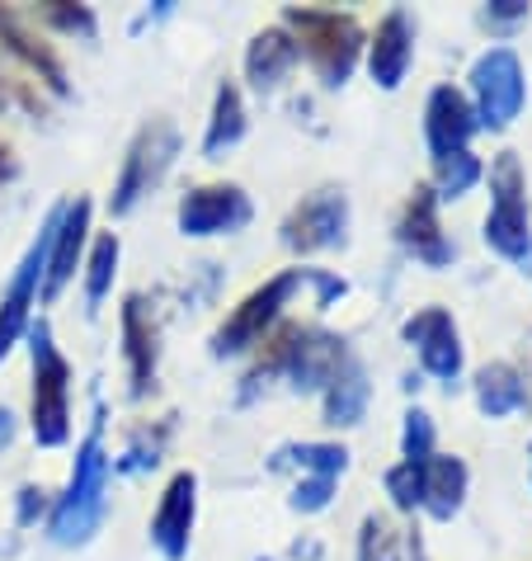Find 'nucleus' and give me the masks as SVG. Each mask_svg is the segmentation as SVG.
I'll list each match as a JSON object with an SVG mask.
<instances>
[{
    "label": "nucleus",
    "mask_w": 532,
    "mask_h": 561,
    "mask_svg": "<svg viewBox=\"0 0 532 561\" xmlns=\"http://www.w3.org/2000/svg\"><path fill=\"white\" fill-rule=\"evenodd\" d=\"M433 415L429 411H419V407H410L405 411V430H401V454H405V462H429L433 458Z\"/></svg>",
    "instance_id": "obj_31"
},
{
    "label": "nucleus",
    "mask_w": 532,
    "mask_h": 561,
    "mask_svg": "<svg viewBox=\"0 0 532 561\" xmlns=\"http://www.w3.org/2000/svg\"><path fill=\"white\" fill-rule=\"evenodd\" d=\"M396 241L419 264H429V270H448L452 255H458L452 241L443 237V222H438V194L429 190V184H415V194L405 198L401 222H396Z\"/></svg>",
    "instance_id": "obj_13"
},
{
    "label": "nucleus",
    "mask_w": 532,
    "mask_h": 561,
    "mask_svg": "<svg viewBox=\"0 0 532 561\" xmlns=\"http://www.w3.org/2000/svg\"><path fill=\"white\" fill-rule=\"evenodd\" d=\"M48 510V491L43 486H20V524H34Z\"/></svg>",
    "instance_id": "obj_36"
},
{
    "label": "nucleus",
    "mask_w": 532,
    "mask_h": 561,
    "mask_svg": "<svg viewBox=\"0 0 532 561\" xmlns=\"http://www.w3.org/2000/svg\"><path fill=\"white\" fill-rule=\"evenodd\" d=\"M104 486H108V454H104V415H95V425L76 448L71 481L61 491V501L53 505L48 534L61 548H81L95 538V528L104 519Z\"/></svg>",
    "instance_id": "obj_1"
},
{
    "label": "nucleus",
    "mask_w": 532,
    "mask_h": 561,
    "mask_svg": "<svg viewBox=\"0 0 532 561\" xmlns=\"http://www.w3.org/2000/svg\"><path fill=\"white\" fill-rule=\"evenodd\" d=\"M344 237H349V198H344V190L307 194L284 222V245L292 255L331 251V245H344Z\"/></svg>",
    "instance_id": "obj_9"
},
{
    "label": "nucleus",
    "mask_w": 532,
    "mask_h": 561,
    "mask_svg": "<svg viewBox=\"0 0 532 561\" xmlns=\"http://www.w3.org/2000/svg\"><path fill=\"white\" fill-rule=\"evenodd\" d=\"M0 48L20 57L24 67L34 71L48 90H57V95H67V67H61L57 48H53V43L43 38V34H34L24 14H20V10H10V5H0Z\"/></svg>",
    "instance_id": "obj_18"
},
{
    "label": "nucleus",
    "mask_w": 532,
    "mask_h": 561,
    "mask_svg": "<svg viewBox=\"0 0 532 561\" xmlns=\"http://www.w3.org/2000/svg\"><path fill=\"white\" fill-rule=\"evenodd\" d=\"M123 358H128L132 397H147L155 387V364H161V331H155V317L142 293L123 302Z\"/></svg>",
    "instance_id": "obj_17"
},
{
    "label": "nucleus",
    "mask_w": 532,
    "mask_h": 561,
    "mask_svg": "<svg viewBox=\"0 0 532 561\" xmlns=\"http://www.w3.org/2000/svg\"><path fill=\"white\" fill-rule=\"evenodd\" d=\"M5 180H14V156H10V147L0 142V184Z\"/></svg>",
    "instance_id": "obj_40"
},
{
    "label": "nucleus",
    "mask_w": 532,
    "mask_h": 561,
    "mask_svg": "<svg viewBox=\"0 0 532 561\" xmlns=\"http://www.w3.org/2000/svg\"><path fill=\"white\" fill-rule=\"evenodd\" d=\"M118 255H123L118 237H114V231H100L95 245H90V260H85V307H90V311H95V307L108 298V288H114Z\"/></svg>",
    "instance_id": "obj_27"
},
{
    "label": "nucleus",
    "mask_w": 532,
    "mask_h": 561,
    "mask_svg": "<svg viewBox=\"0 0 532 561\" xmlns=\"http://www.w3.org/2000/svg\"><path fill=\"white\" fill-rule=\"evenodd\" d=\"M34 345V401H28V425L43 448H61L71 439V364L61 358L53 325H28Z\"/></svg>",
    "instance_id": "obj_3"
},
{
    "label": "nucleus",
    "mask_w": 532,
    "mask_h": 561,
    "mask_svg": "<svg viewBox=\"0 0 532 561\" xmlns=\"http://www.w3.org/2000/svg\"><path fill=\"white\" fill-rule=\"evenodd\" d=\"M476 128H481L476 108H472V100H466L462 90L438 85L433 95H429V104H425V142L433 151V161L466 151V142H472Z\"/></svg>",
    "instance_id": "obj_16"
},
{
    "label": "nucleus",
    "mask_w": 532,
    "mask_h": 561,
    "mask_svg": "<svg viewBox=\"0 0 532 561\" xmlns=\"http://www.w3.org/2000/svg\"><path fill=\"white\" fill-rule=\"evenodd\" d=\"M10 439H14V411L0 407V448H10Z\"/></svg>",
    "instance_id": "obj_38"
},
{
    "label": "nucleus",
    "mask_w": 532,
    "mask_h": 561,
    "mask_svg": "<svg viewBox=\"0 0 532 561\" xmlns=\"http://www.w3.org/2000/svg\"><path fill=\"white\" fill-rule=\"evenodd\" d=\"M485 245L495 255L532 270V227H528V180L513 151H499L490 165V217H485Z\"/></svg>",
    "instance_id": "obj_4"
},
{
    "label": "nucleus",
    "mask_w": 532,
    "mask_h": 561,
    "mask_svg": "<svg viewBox=\"0 0 532 561\" xmlns=\"http://www.w3.org/2000/svg\"><path fill=\"white\" fill-rule=\"evenodd\" d=\"M165 434H170V425H161L155 434H151V430H137V439L128 444V454H123V462H118V472H147V467L161 462Z\"/></svg>",
    "instance_id": "obj_33"
},
{
    "label": "nucleus",
    "mask_w": 532,
    "mask_h": 561,
    "mask_svg": "<svg viewBox=\"0 0 532 561\" xmlns=\"http://www.w3.org/2000/svg\"><path fill=\"white\" fill-rule=\"evenodd\" d=\"M284 28L297 38V48L307 53L311 71L321 76V85H344L358 67V57L368 48V34L354 14L344 10H311V5H288Z\"/></svg>",
    "instance_id": "obj_2"
},
{
    "label": "nucleus",
    "mask_w": 532,
    "mask_h": 561,
    "mask_svg": "<svg viewBox=\"0 0 532 561\" xmlns=\"http://www.w3.org/2000/svg\"><path fill=\"white\" fill-rule=\"evenodd\" d=\"M401 534L386 514H363L358 524V561H401Z\"/></svg>",
    "instance_id": "obj_29"
},
{
    "label": "nucleus",
    "mask_w": 532,
    "mask_h": 561,
    "mask_svg": "<svg viewBox=\"0 0 532 561\" xmlns=\"http://www.w3.org/2000/svg\"><path fill=\"white\" fill-rule=\"evenodd\" d=\"M57 217H61V204L48 213V222H43L38 241L28 245V255L20 260V270H14L5 298H0V358L20 345V335H28V311H34V298H38V288H43V270H48Z\"/></svg>",
    "instance_id": "obj_8"
},
{
    "label": "nucleus",
    "mask_w": 532,
    "mask_h": 561,
    "mask_svg": "<svg viewBox=\"0 0 532 561\" xmlns=\"http://www.w3.org/2000/svg\"><path fill=\"white\" fill-rule=\"evenodd\" d=\"M5 104H10V81L0 76V108H5Z\"/></svg>",
    "instance_id": "obj_41"
},
{
    "label": "nucleus",
    "mask_w": 532,
    "mask_h": 561,
    "mask_svg": "<svg viewBox=\"0 0 532 561\" xmlns=\"http://www.w3.org/2000/svg\"><path fill=\"white\" fill-rule=\"evenodd\" d=\"M528 14V0H490V10H485V20L490 24H513Z\"/></svg>",
    "instance_id": "obj_37"
},
{
    "label": "nucleus",
    "mask_w": 532,
    "mask_h": 561,
    "mask_svg": "<svg viewBox=\"0 0 532 561\" xmlns=\"http://www.w3.org/2000/svg\"><path fill=\"white\" fill-rule=\"evenodd\" d=\"M472 95H476V123L481 128H509L513 118H519V108H523V95H528V85H523V61L513 48H490V53H481L476 57V67H472Z\"/></svg>",
    "instance_id": "obj_7"
},
{
    "label": "nucleus",
    "mask_w": 532,
    "mask_h": 561,
    "mask_svg": "<svg viewBox=\"0 0 532 561\" xmlns=\"http://www.w3.org/2000/svg\"><path fill=\"white\" fill-rule=\"evenodd\" d=\"M302 284L316 288V307H331L335 298H344V293H349V284H344L339 274H325V270H302Z\"/></svg>",
    "instance_id": "obj_35"
},
{
    "label": "nucleus",
    "mask_w": 532,
    "mask_h": 561,
    "mask_svg": "<svg viewBox=\"0 0 532 561\" xmlns=\"http://www.w3.org/2000/svg\"><path fill=\"white\" fill-rule=\"evenodd\" d=\"M528 382H523V373L513 368V364H485L476 373V407L499 420V415H513V411H528Z\"/></svg>",
    "instance_id": "obj_22"
},
{
    "label": "nucleus",
    "mask_w": 532,
    "mask_h": 561,
    "mask_svg": "<svg viewBox=\"0 0 532 561\" xmlns=\"http://www.w3.org/2000/svg\"><path fill=\"white\" fill-rule=\"evenodd\" d=\"M481 175H485L481 156L458 151V156H443V161H433V184H429V190H433L438 198H462Z\"/></svg>",
    "instance_id": "obj_28"
},
{
    "label": "nucleus",
    "mask_w": 532,
    "mask_h": 561,
    "mask_svg": "<svg viewBox=\"0 0 532 561\" xmlns=\"http://www.w3.org/2000/svg\"><path fill=\"white\" fill-rule=\"evenodd\" d=\"M297 288H302V270H284V274L264 278L255 293H245L241 307H231V317L217 325L212 354H217V358H227V354L255 350L259 340L278 325V317H284V307L292 302V293H297Z\"/></svg>",
    "instance_id": "obj_5"
},
{
    "label": "nucleus",
    "mask_w": 532,
    "mask_h": 561,
    "mask_svg": "<svg viewBox=\"0 0 532 561\" xmlns=\"http://www.w3.org/2000/svg\"><path fill=\"white\" fill-rule=\"evenodd\" d=\"M386 495L401 514H415L425 501V462H396L386 472Z\"/></svg>",
    "instance_id": "obj_30"
},
{
    "label": "nucleus",
    "mask_w": 532,
    "mask_h": 561,
    "mask_svg": "<svg viewBox=\"0 0 532 561\" xmlns=\"http://www.w3.org/2000/svg\"><path fill=\"white\" fill-rule=\"evenodd\" d=\"M245 137V100H241V85L236 81H222L217 85V100H212V118H208V137H203V151L222 156L231 151Z\"/></svg>",
    "instance_id": "obj_25"
},
{
    "label": "nucleus",
    "mask_w": 532,
    "mask_h": 561,
    "mask_svg": "<svg viewBox=\"0 0 532 561\" xmlns=\"http://www.w3.org/2000/svg\"><path fill=\"white\" fill-rule=\"evenodd\" d=\"M410 57H415V28H410V14L405 10H386L378 34L368 38V76L378 81L382 90H396L410 71Z\"/></svg>",
    "instance_id": "obj_19"
},
{
    "label": "nucleus",
    "mask_w": 532,
    "mask_h": 561,
    "mask_svg": "<svg viewBox=\"0 0 532 561\" xmlns=\"http://www.w3.org/2000/svg\"><path fill=\"white\" fill-rule=\"evenodd\" d=\"M250 222V198L241 184H198L180 198V231L184 237H222Z\"/></svg>",
    "instance_id": "obj_12"
},
{
    "label": "nucleus",
    "mask_w": 532,
    "mask_h": 561,
    "mask_svg": "<svg viewBox=\"0 0 532 561\" xmlns=\"http://www.w3.org/2000/svg\"><path fill=\"white\" fill-rule=\"evenodd\" d=\"M274 472H284V467H297L302 477H344V467H349V448L339 444H284L278 454L269 458Z\"/></svg>",
    "instance_id": "obj_26"
},
{
    "label": "nucleus",
    "mask_w": 532,
    "mask_h": 561,
    "mask_svg": "<svg viewBox=\"0 0 532 561\" xmlns=\"http://www.w3.org/2000/svg\"><path fill=\"white\" fill-rule=\"evenodd\" d=\"M349 345L339 335L321 331V325H302L297 335V350H292V364H288V382L292 392H325L335 382V373L349 364Z\"/></svg>",
    "instance_id": "obj_15"
},
{
    "label": "nucleus",
    "mask_w": 532,
    "mask_h": 561,
    "mask_svg": "<svg viewBox=\"0 0 532 561\" xmlns=\"http://www.w3.org/2000/svg\"><path fill=\"white\" fill-rule=\"evenodd\" d=\"M297 57H302V48H297V38L288 34L284 24L259 28V34L250 38V48H245V76H250V85H255L259 95H269V90L284 85V76L297 67Z\"/></svg>",
    "instance_id": "obj_20"
},
{
    "label": "nucleus",
    "mask_w": 532,
    "mask_h": 561,
    "mask_svg": "<svg viewBox=\"0 0 532 561\" xmlns=\"http://www.w3.org/2000/svg\"><path fill=\"white\" fill-rule=\"evenodd\" d=\"M401 340L419 354L425 373H433L438 382L462 378V335H458V325H452V311H443V307L415 311V317H405Z\"/></svg>",
    "instance_id": "obj_10"
},
{
    "label": "nucleus",
    "mask_w": 532,
    "mask_h": 561,
    "mask_svg": "<svg viewBox=\"0 0 532 561\" xmlns=\"http://www.w3.org/2000/svg\"><path fill=\"white\" fill-rule=\"evenodd\" d=\"M38 20L61 28V34L95 38V14H90L85 5H71V0H48V5H38Z\"/></svg>",
    "instance_id": "obj_32"
},
{
    "label": "nucleus",
    "mask_w": 532,
    "mask_h": 561,
    "mask_svg": "<svg viewBox=\"0 0 532 561\" xmlns=\"http://www.w3.org/2000/svg\"><path fill=\"white\" fill-rule=\"evenodd\" d=\"M325 425H335V430H349L363 420L368 411V373L358 358H349L339 373H335V382L325 387Z\"/></svg>",
    "instance_id": "obj_24"
},
{
    "label": "nucleus",
    "mask_w": 532,
    "mask_h": 561,
    "mask_svg": "<svg viewBox=\"0 0 532 561\" xmlns=\"http://www.w3.org/2000/svg\"><path fill=\"white\" fill-rule=\"evenodd\" d=\"M331 495H335V477H302L288 505L297 514H321L325 505H331Z\"/></svg>",
    "instance_id": "obj_34"
},
{
    "label": "nucleus",
    "mask_w": 532,
    "mask_h": 561,
    "mask_svg": "<svg viewBox=\"0 0 532 561\" xmlns=\"http://www.w3.org/2000/svg\"><path fill=\"white\" fill-rule=\"evenodd\" d=\"M90 213H95V204H90L85 194H76L71 204H61L57 231H53V251H48V270H43V288H38L43 302H57L61 288L76 278V264H81L85 237H90Z\"/></svg>",
    "instance_id": "obj_14"
},
{
    "label": "nucleus",
    "mask_w": 532,
    "mask_h": 561,
    "mask_svg": "<svg viewBox=\"0 0 532 561\" xmlns=\"http://www.w3.org/2000/svg\"><path fill=\"white\" fill-rule=\"evenodd\" d=\"M194 519H198V477L175 472L161 491V505L151 514V542L165 561H184L194 542Z\"/></svg>",
    "instance_id": "obj_11"
},
{
    "label": "nucleus",
    "mask_w": 532,
    "mask_h": 561,
    "mask_svg": "<svg viewBox=\"0 0 532 561\" xmlns=\"http://www.w3.org/2000/svg\"><path fill=\"white\" fill-rule=\"evenodd\" d=\"M175 156H180V133H175V123H170V118H151L147 128L132 137L128 156H123L118 184H114V194H108V213H114V217L132 213L137 198L151 194L155 184L165 180V170L175 165Z\"/></svg>",
    "instance_id": "obj_6"
},
{
    "label": "nucleus",
    "mask_w": 532,
    "mask_h": 561,
    "mask_svg": "<svg viewBox=\"0 0 532 561\" xmlns=\"http://www.w3.org/2000/svg\"><path fill=\"white\" fill-rule=\"evenodd\" d=\"M466 481H472V472L458 454H433L425 462V501H419V510H429L433 519H452L466 501Z\"/></svg>",
    "instance_id": "obj_21"
},
{
    "label": "nucleus",
    "mask_w": 532,
    "mask_h": 561,
    "mask_svg": "<svg viewBox=\"0 0 532 561\" xmlns=\"http://www.w3.org/2000/svg\"><path fill=\"white\" fill-rule=\"evenodd\" d=\"M297 335H302V325H297V321H278L274 331L264 335V350H259V358H255V364H250V373L241 378V401H250V397H255L264 382H274V378H288V364H292Z\"/></svg>",
    "instance_id": "obj_23"
},
{
    "label": "nucleus",
    "mask_w": 532,
    "mask_h": 561,
    "mask_svg": "<svg viewBox=\"0 0 532 561\" xmlns=\"http://www.w3.org/2000/svg\"><path fill=\"white\" fill-rule=\"evenodd\" d=\"M405 552H410V561H429V552H425V538H419V534L405 538Z\"/></svg>",
    "instance_id": "obj_39"
}]
</instances>
